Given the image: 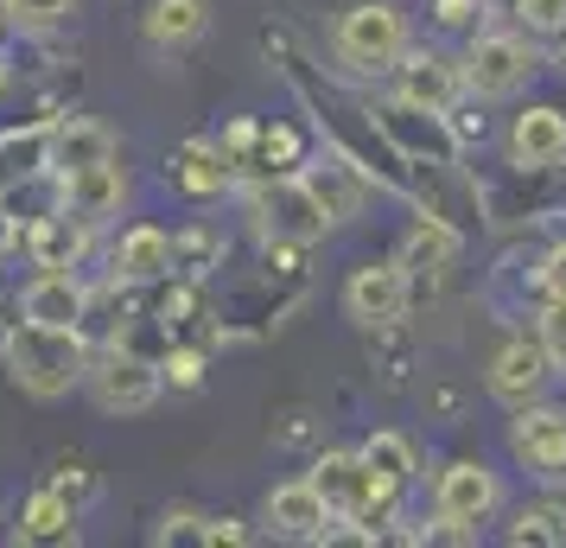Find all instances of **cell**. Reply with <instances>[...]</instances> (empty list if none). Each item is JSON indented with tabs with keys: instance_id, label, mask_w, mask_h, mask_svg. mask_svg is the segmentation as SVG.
<instances>
[{
	"instance_id": "obj_37",
	"label": "cell",
	"mask_w": 566,
	"mask_h": 548,
	"mask_svg": "<svg viewBox=\"0 0 566 548\" xmlns=\"http://www.w3.org/2000/svg\"><path fill=\"white\" fill-rule=\"evenodd\" d=\"M0 32H7V7H0Z\"/></svg>"
},
{
	"instance_id": "obj_1",
	"label": "cell",
	"mask_w": 566,
	"mask_h": 548,
	"mask_svg": "<svg viewBox=\"0 0 566 548\" xmlns=\"http://www.w3.org/2000/svg\"><path fill=\"white\" fill-rule=\"evenodd\" d=\"M268 52L281 58V77L293 83V96L312 108V128L325 134V147H332L337 159H350L376 192H395V198L420 205V173L388 147V134L376 128L369 96H363V90H344L337 77H325V71H318V64H312L286 32H268Z\"/></svg>"
},
{
	"instance_id": "obj_35",
	"label": "cell",
	"mask_w": 566,
	"mask_h": 548,
	"mask_svg": "<svg viewBox=\"0 0 566 548\" xmlns=\"http://www.w3.org/2000/svg\"><path fill=\"white\" fill-rule=\"evenodd\" d=\"M20 249H27V224H20L13 210L0 205V261H13Z\"/></svg>"
},
{
	"instance_id": "obj_10",
	"label": "cell",
	"mask_w": 566,
	"mask_h": 548,
	"mask_svg": "<svg viewBox=\"0 0 566 548\" xmlns=\"http://www.w3.org/2000/svg\"><path fill=\"white\" fill-rule=\"evenodd\" d=\"M413 307V275L401 261H363L344 281V319L357 332H395Z\"/></svg>"
},
{
	"instance_id": "obj_7",
	"label": "cell",
	"mask_w": 566,
	"mask_h": 548,
	"mask_svg": "<svg viewBox=\"0 0 566 548\" xmlns=\"http://www.w3.org/2000/svg\"><path fill=\"white\" fill-rule=\"evenodd\" d=\"M306 478H312V492L332 504V517H363V523H376V529L388 523L395 497H401L388 478L369 472V459H363L357 446H325V453L312 459Z\"/></svg>"
},
{
	"instance_id": "obj_36",
	"label": "cell",
	"mask_w": 566,
	"mask_h": 548,
	"mask_svg": "<svg viewBox=\"0 0 566 548\" xmlns=\"http://www.w3.org/2000/svg\"><path fill=\"white\" fill-rule=\"evenodd\" d=\"M7 83H13V71H7V58H0V96H7Z\"/></svg>"
},
{
	"instance_id": "obj_34",
	"label": "cell",
	"mask_w": 566,
	"mask_h": 548,
	"mask_svg": "<svg viewBox=\"0 0 566 548\" xmlns=\"http://www.w3.org/2000/svg\"><path fill=\"white\" fill-rule=\"evenodd\" d=\"M198 529H205V517H198V510H166V517H159V542H172V536H191V542H198Z\"/></svg>"
},
{
	"instance_id": "obj_30",
	"label": "cell",
	"mask_w": 566,
	"mask_h": 548,
	"mask_svg": "<svg viewBox=\"0 0 566 548\" xmlns=\"http://www.w3.org/2000/svg\"><path fill=\"white\" fill-rule=\"evenodd\" d=\"M439 32H478L484 27V0H427Z\"/></svg>"
},
{
	"instance_id": "obj_9",
	"label": "cell",
	"mask_w": 566,
	"mask_h": 548,
	"mask_svg": "<svg viewBox=\"0 0 566 548\" xmlns=\"http://www.w3.org/2000/svg\"><path fill=\"white\" fill-rule=\"evenodd\" d=\"M510 459L541 492H566V402H522L510 409Z\"/></svg>"
},
{
	"instance_id": "obj_21",
	"label": "cell",
	"mask_w": 566,
	"mask_h": 548,
	"mask_svg": "<svg viewBox=\"0 0 566 548\" xmlns=\"http://www.w3.org/2000/svg\"><path fill=\"white\" fill-rule=\"evenodd\" d=\"M108 275L115 281H166L172 275V230H159V224H128V230L115 236V249H108Z\"/></svg>"
},
{
	"instance_id": "obj_2",
	"label": "cell",
	"mask_w": 566,
	"mask_h": 548,
	"mask_svg": "<svg viewBox=\"0 0 566 548\" xmlns=\"http://www.w3.org/2000/svg\"><path fill=\"white\" fill-rule=\"evenodd\" d=\"M90 351H96V344L83 339V332H64V325H32V319H13V325H7V339H0V358H7L13 390L32 395V402H64L71 390H83Z\"/></svg>"
},
{
	"instance_id": "obj_19",
	"label": "cell",
	"mask_w": 566,
	"mask_h": 548,
	"mask_svg": "<svg viewBox=\"0 0 566 548\" xmlns=\"http://www.w3.org/2000/svg\"><path fill=\"white\" fill-rule=\"evenodd\" d=\"M560 159H566V108L528 103L510 122V166L535 173V166H560Z\"/></svg>"
},
{
	"instance_id": "obj_28",
	"label": "cell",
	"mask_w": 566,
	"mask_h": 548,
	"mask_svg": "<svg viewBox=\"0 0 566 548\" xmlns=\"http://www.w3.org/2000/svg\"><path fill=\"white\" fill-rule=\"evenodd\" d=\"M515 20H522V32H535V39H554L566 27V0H515Z\"/></svg>"
},
{
	"instance_id": "obj_12",
	"label": "cell",
	"mask_w": 566,
	"mask_h": 548,
	"mask_svg": "<svg viewBox=\"0 0 566 548\" xmlns=\"http://www.w3.org/2000/svg\"><path fill=\"white\" fill-rule=\"evenodd\" d=\"M388 77H395V96H408V103L433 108V115H446V108L464 103L459 58L439 52V45H413V39H408V52L395 58V71H388Z\"/></svg>"
},
{
	"instance_id": "obj_27",
	"label": "cell",
	"mask_w": 566,
	"mask_h": 548,
	"mask_svg": "<svg viewBox=\"0 0 566 548\" xmlns=\"http://www.w3.org/2000/svg\"><path fill=\"white\" fill-rule=\"evenodd\" d=\"M535 339H541V351H547L554 376L566 383V300H541L535 307Z\"/></svg>"
},
{
	"instance_id": "obj_6",
	"label": "cell",
	"mask_w": 566,
	"mask_h": 548,
	"mask_svg": "<svg viewBox=\"0 0 566 548\" xmlns=\"http://www.w3.org/2000/svg\"><path fill=\"white\" fill-rule=\"evenodd\" d=\"M408 39L413 27L395 0H350L332 27V58L350 77H388L395 58L408 52Z\"/></svg>"
},
{
	"instance_id": "obj_23",
	"label": "cell",
	"mask_w": 566,
	"mask_h": 548,
	"mask_svg": "<svg viewBox=\"0 0 566 548\" xmlns=\"http://www.w3.org/2000/svg\"><path fill=\"white\" fill-rule=\"evenodd\" d=\"M77 523L83 510L57 485H39V492L20 504V523H13V542L27 548H57V542H77Z\"/></svg>"
},
{
	"instance_id": "obj_3",
	"label": "cell",
	"mask_w": 566,
	"mask_h": 548,
	"mask_svg": "<svg viewBox=\"0 0 566 548\" xmlns=\"http://www.w3.org/2000/svg\"><path fill=\"white\" fill-rule=\"evenodd\" d=\"M541 64H547V52H541L535 32L478 27L471 45H464V58H459V77H464V96H478V103H510V96H522V90L541 77Z\"/></svg>"
},
{
	"instance_id": "obj_8",
	"label": "cell",
	"mask_w": 566,
	"mask_h": 548,
	"mask_svg": "<svg viewBox=\"0 0 566 548\" xmlns=\"http://www.w3.org/2000/svg\"><path fill=\"white\" fill-rule=\"evenodd\" d=\"M83 390H90V402L103 409V415H147L159 395H166V376H159L154 358H140V351H128V344L115 339L103 344V351H90V370H83Z\"/></svg>"
},
{
	"instance_id": "obj_20",
	"label": "cell",
	"mask_w": 566,
	"mask_h": 548,
	"mask_svg": "<svg viewBox=\"0 0 566 548\" xmlns=\"http://www.w3.org/2000/svg\"><path fill=\"white\" fill-rule=\"evenodd\" d=\"M205 32H210V0H147V13H140V39L159 58L191 52Z\"/></svg>"
},
{
	"instance_id": "obj_17",
	"label": "cell",
	"mask_w": 566,
	"mask_h": 548,
	"mask_svg": "<svg viewBox=\"0 0 566 548\" xmlns=\"http://www.w3.org/2000/svg\"><path fill=\"white\" fill-rule=\"evenodd\" d=\"M90 249H96V224H83L77 210H64V205L27 224L32 268H77V261H90Z\"/></svg>"
},
{
	"instance_id": "obj_25",
	"label": "cell",
	"mask_w": 566,
	"mask_h": 548,
	"mask_svg": "<svg viewBox=\"0 0 566 548\" xmlns=\"http://www.w3.org/2000/svg\"><path fill=\"white\" fill-rule=\"evenodd\" d=\"M503 542H515V548H560L566 523H560V510H554V497H547V504H528V510H515V523L503 529Z\"/></svg>"
},
{
	"instance_id": "obj_14",
	"label": "cell",
	"mask_w": 566,
	"mask_h": 548,
	"mask_svg": "<svg viewBox=\"0 0 566 548\" xmlns=\"http://www.w3.org/2000/svg\"><path fill=\"white\" fill-rule=\"evenodd\" d=\"M13 313L32 319V325H64V332H83V319H90V281H83L77 268H39L27 288H20Z\"/></svg>"
},
{
	"instance_id": "obj_11",
	"label": "cell",
	"mask_w": 566,
	"mask_h": 548,
	"mask_svg": "<svg viewBox=\"0 0 566 548\" xmlns=\"http://www.w3.org/2000/svg\"><path fill=\"white\" fill-rule=\"evenodd\" d=\"M547 383H554V364H547V351H541L535 332H515V339H503L496 351H490L484 390L496 395L503 409H522V402L547 395Z\"/></svg>"
},
{
	"instance_id": "obj_29",
	"label": "cell",
	"mask_w": 566,
	"mask_h": 548,
	"mask_svg": "<svg viewBox=\"0 0 566 548\" xmlns=\"http://www.w3.org/2000/svg\"><path fill=\"white\" fill-rule=\"evenodd\" d=\"M159 376L172 383L179 395H191L198 383H205V351H191V344H179V351H166V364H159Z\"/></svg>"
},
{
	"instance_id": "obj_15",
	"label": "cell",
	"mask_w": 566,
	"mask_h": 548,
	"mask_svg": "<svg viewBox=\"0 0 566 548\" xmlns=\"http://www.w3.org/2000/svg\"><path fill=\"white\" fill-rule=\"evenodd\" d=\"M261 523H268L274 542H318L325 523H332V504L312 492V478H281L261 497Z\"/></svg>"
},
{
	"instance_id": "obj_32",
	"label": "cell",
	"mask_w": 566,
	"mask_h": 548,
	"mask_svg": "<svg viewBox=\"0 0 566 548\" xmlns=\"http://www.w3.org/2000/svg\"><path fill=\"white\" fill-rule=\"evenodd\" d=\"M249 536H255V529L242 517H205V529H198V542H210V548H242Z\"/></svg>"
},
{
	"instance_id": "obj_4",
	"label": "cell",
	"mask_w": 566,
	"mask_h": 548,
	"mask_svg": "<svg viewBox=\"0 0 566 548\" xmlns=\"http://www.w3.org/2000/svg\"><path fill=\"white\" fill-rule=\"evenodd\" d=\"M242 205L255 217L261 242H325L332 236V217L318 205V192L306 185V173L293 166V173H255V179H242Z\"/></svg>"
},
{
	"instance_id": "obj_13",
	"label": "cell",
	"mask_w": 566,
	"mask_h": 548,
	"mask_svg": "<svg viewBox=\"0 0 566 548\" xmlns=\"http://www.w3.org/2000/svg\"><path fill=\"white\" fill-rule=\"evenodd\" d=\"M166 185L185 192V198H198V205H210V198H230L242 179H235V159L223 154L217 134H185L179 147L166 154Z\"/></svg>"
},
{
	"instance_id": "obj_5",
	"label": "cell",
	"mask_w": 566,
	"mask_h": 548,
	"mask_svg": "<svg viewBox=\"0 0 566 548\" xmlns=\"http://www.w3.org/2000/svg\"><path fill=\"white\" fill-rule=\"evenodd\" d=\"M503 510V472L484 459H452L433 478V523L427 542H478V529Z\"/></svg>"
},
{
	"instance_id": "obj_24",
	"label": "cell",
	"mask_w": 566,
	"mask_h": 548,
	"mask_svg": "<svg viewBox=\"0 0 566 548\" xmlns=\"http://www.w3.org/2000/svg\"><path fill=\"white\" fill-rule=\"evenodd\" d=\"M357 453L369 459V472H376V478H388V485H395V492H408L413 472H420V453H413V441H408V434H395V427H376V434H369Z\"/></svg>"
},
{
	"instance_id": "obj_33",
	"label": "cell",
	"mask_w": 566,
	"mask_h": 548,
	"mask_svg": "<svg viewBox=\"0 0 566 548\" xmlns=\"http://www.w3.org/2000/svg\"><path fill=\"white\" fill-rule=\"evenodd\" d=\"M52 485H57V492H64V497H71L77 510H83V504H90V497H96V478H90V472H83V466H64V472H57V478H52Z\"/></svg>"
},
{
	"instance_id": "obj_18",
	"label": "cell",
	"mask_w": 566,
	"mask_h": 548,
	"mask_svg": "<svg viewBox=\"0 0 566 548\" xmlns=\"http://www.w3.org/2000/svg\"><path fill=\"white\" fill-rule=\"evenodd\" d=\"M103 159H115V134L103 122H90V115H52L45 122V166L57 179L83 173V166H103Z\"/></svg>"
},
{
	"instance_id": "obj_26",
	"label": "cell",
	"mask_w": 566,
	"mask_h": 548,
	"mask_svg": "<svg viewBox=\"0 0 566 548\" xmlns=\"http://www.w3.org/2000/svg\"><path fill=\"white\" fill-rule=\"evenodd\" d=\"M0 7H7V27L20 32H52L77 13V0H0Z\"/></svg>"
},
{
	"instance_id": "obj_16",
	"label": "cell",
	"mask_w": 566,
	"mask_h": 548,
	"mask_svg": "<svg viewBox=\"0 0 566 548\" xmlns=\"http://www.w3.org/2000/svg\"><path fill=\"white\" fill-rule=\"evenodd\" d=\"M464 256V224H452L446 210H427V205H413V224L408 236H401V268L408 275H446L452 261Z\"/></svg>"
},
{
	"instance_id": "obj_31",
	"label": "cell",
	"mask_w": 566,
	"mask_h": 548,
	"mask_svg": "<svg viewBox=\"0 0 566 548\" xmlns=\"http://www.w3.org/2000/svg\"><path fill=\"white\" fill-rule=\"evenodd\" d=\"M535 288H541V300H566V242H554L535 261Z\"/></svg>"
},
{
	"instance_id": "obj_22",
	"label": "cell",
	"mask_w": 566,
	"mask_h": 548,
	"mask_svg": "<svg viewBox=\"0 0 566 548\" xmlns=\"http://www.w3.org/2000/svg\"><path fill=\"white\" fill-rule=\"evenodd\" d=\"M57 192H64V210H77L83 224H108V217H122V205H128V173L115 159H103V166L64 173Z\"/></svg>"
}]
</instances>
